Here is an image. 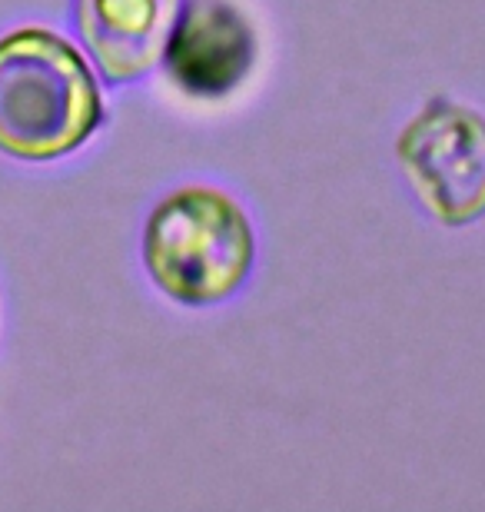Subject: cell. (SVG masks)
I'll return each instance as SVG.
<instances>
[{"label":"cell","instance_id":"obj_4","mask_svg":"<svg viewBox=\"0 0 485 512\" xmlns=\"http://www.w3.org/2000/svg\"><path fill=\"white\" fill-rule=\"evenodd\" d=\"M256 64V30L233 0H183L163 70L193 100H226Z\"/></svg>","mask_w":485,"mask_h":512},{"label":"cell","instance_id":"obj_2","mask_svg":"<svg viewBox=\"0 0 485 512\" xmlns=\"http://www.w3.org/2000/svg\"><path fill=\"white\" fill-rule=\"evenodd\" d=\"M140 260L163 300L183 310H210L233 300L256 266V230L230 190L187 183L150 210L140 233Z\"/></svg>","mask_w":485,"mask_h":512},{"label":"cell","instance_id":"obj_5","mask_svg":"<svg viewBox=\"0 0 485 512\" xmlns=\"http://www.w3.org/2000/svg\"><path fill=\"white\" fill-rule=\"evenodd\" d=\"M183 0H74V27L97 74L113 87L163 64Z\"/></svg>","mask_w":485,"mask_h":512},{"label":"cell","instance_id":"obj_1","mask_svg":"<svg viewBox=\"0 0 485 512\" xmlns=\"http://www.w3.org/2000/svg\"><path fill=\"white\" fill-rule=\"evenodd\" d=\"M107 120L90 57L40 24L0 34V153L57 163L84 150Z\"/></svg>","mask_w":485,"mask_h":512},{"label":"cell","instance_id":"obj_3","mask_svg":"<svg viewBox=\"0 0 485 512\" xmlns=\"http://www.w3.org/2000/svg\"><path fill=\"white\" fill-rule=\"evenodd\" d=\"M396 163L439 227L462 230L485 217V114L476 107L426 100L399 130Z\"/></svg>","mask_w":485,"mask_h":512}]
</instances>
